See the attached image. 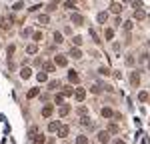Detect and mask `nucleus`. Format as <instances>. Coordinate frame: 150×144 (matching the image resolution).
<instances>
[{
    "instance_id": "1",
    "label": "nucleus",
    "mask_w": 150,
    "mask_h": 144,
    "mask_svg": "<svg viewBox=\"0 0 150 144\" xmlns=\"http://www.w3.org/2000/svg\"><path fill=\"white\" fill-rule=\"evenodd\" d=\"M84 98H86V90H84V88H76V90H74V100H76V102H82Z\"/></svg>"
},
{
    "instance_id": "2",
    "label": "nucleus",
    "mask_w": 150,
    "mask_h": 144,
    "mask_svg": "<svg viewBox=\"0 0 150 144\" xmlns=\"http://www.w3.org/2000/svg\"><path fill=\"white\" fill-rule=\"evenodd\" d=\"M54 64H56V66H66V64H68V58H66L64 54H58V56H54Z\"/></svg>"
},
{
    "instance_id": "3",
    "label": "nucleus",
    "mask_w": 150,
    "mask_h": 144,
    "mask_svg": "<svg viewBox=\"0 0 150 144\" xmlns=\"http://www.w3.org/2000/svg\"><path fill=\"white\" fill-rule=\"evenodd\" d=\"M108 140H110V132H108V130H100V132H98V142L106 144Z\"/></svg>"
},
{
    "instance_id": "4",
    "label": "nucleus",
    "mask_w": 150,
    "mask_h": 144,
    "mask_svg": "<svg viewBox=\"0 0 150 144\" xmlns=\"http://www.w3.org/2000/svg\"><path fill=\"white\" fill-rule=\"evenodd\" d=\"M10 26H12V18H8V16L0 18V28H2V30H8Z\"/></svg>"
},
{
    "instance_id": "5",
    "label": "nucleus",
    "mask_w": 150,
    "mask_h": 144,
    "mask_svg": "<svg viewBox=\"0 0 150 144\" xmlns=\"http://www.w3.org/2000/svg\"><path fill=\"white\" fill-rule=\"evenodd\" d=\"M130 84H132V86H138V84H140V74H138V70L130 72Z\"/></svg>"
},
{
    "instance_id": "6",
    "label": "nucleus",
    "mask_w": 150,
    "mask_h": 144,
    "mask_svg": "<svg viewBox=\"0 0 150 144\" xmlns=\"http://www.w3.org/2000/svg\"><path fill=\"white\" fill-rule=\"evenodd\" d=\"M144 18H146L144 8H136V10H134V20H144Z\"/></svg>"
},
{
    "instance_id": "7",
    "label": "nucleus",
    "mask_w": 150,
    "mask_h": 144,
    "mask_svg": "<svg viewBox=\"0 0 150 144\" xmlns=\"http://www.w3.org/2000/svg\"><path fill=\"white\" fill-rule=\"evenodd\" d=\"M52 112H54V106H52V104H46V106L42 108V116H44V118H48Z\"/></svg>"
},
{
    "instance_id": "8",
    "label": "nucleus",
    "mask_w": 150,
    "mask_h": 144,
    "mask_svg": "<svg viewBox=\"0 0 150 144\" xmlns=\"http://www.w3.org/2000/svg\"><path fill=\"white\" fill-rule=\"evenodd\" d=\"M70 56H72L74 60L82 58V50H80V48H74V46H72V50H70Z\"/></svg>"
},
{
    "instance_id": "9",
    "label": "nucleus",
    "mask_w": 150,
    "mask_h": 144,
    "mask_svg": "<svg viewBox=\"0 0 150 144\" xmlns=\"http://www.w3.org/2000/svg\"><path fill=\"white\" fill-rule=\"evenodd\" d=\"M68 132H70L68 126H60V128H58V138H66V136H68Z\"/></svg>"
},
{
    "instance_id": "10",
    "label": "nucleus",
    "mask_w": 150,
    "mask_h": 144,
    "mask_svg": "<svg viewBox=\"0 0 150 144\" xmlns=\"http://www.w3.org/2000/svg\"><path fill=\"white\" fill-rule=\"evenodd\" d=\"M70 112V104H60V108H58V114L60 116H66Z\"/></svg>"
},
{
    "instance_id": "11",
    "label": "nucleus",
    "mask_w": 150,
    "mask_h": 144,
    "mask_svg": "<svg viewBox=\"0 0 150 144\" xmlns=\"http://www.w3.org/2000/svg\"><path fill=\"white\" fill-rule=\"evenodd\" d=\"M102 88H104V84H102V82H94L90 90H92L94 94H100V92H102Z\"/></svg>"
},
{
    "instance_id": "12",
    "label": "nucleus",
    "mask_w": 150,
    "mask_h": 144,
    "mask_svg": "<svg viewBox=\"0 0 150 144\" xmlns=\"http://www.w3.org/2000/svg\"><path fill=\"white\" fill-rule=\"evenodd\" d=\"M68 80L76 84V82H80V76H78V74H76L74 70H70V72H68Z\"/></svg>"
},
{
    "instance_id": "13",
    "label": "nucleus",
    "mask_w": 150,
    "mask_h": 144,
    "mask_svg": "<svg viewBox=\"0 0 150 144\" xmlns=\"http://www.w3.org/2000/svg\"><path fill=\"white\" fill-rule=\"evenodd\" d=\"M84 22V18H82V14H72V24H76V26H80Z\"/></svg>"
},
{
    "instance_id": "14",
    "label": "nucleus",
    "mask_w": 150,
    "mask_h": 144,
    "mask_svg": "<svg viewBox=\"0 0 150 144\" xmlns=\"http://www.w3.org/2000/svg\"><path fill=\"white\" fill-rule=\"evenodd\" d=\"M110 10L114 12V14H120V12H122V4H118V2H112V4H110Z\"/></svg>"
},
{
    "instance_id": "15",
    "label": "nucleus",
    "mask_w": 150,
    "mask_h": 144,
    "mask_svg": "<svg viewBox=\"0 0 150 144\" xmlns=\"http://www.w3.org/2000/svg\"><path fill=\"white\" fill-rule=\"evenodd\" d=\"M20 76H22L24 80H26V78H30V76H32V70H30L28 66H24L22 70H20Z\"/></svg>"
},
{
    "instance_id": "16",
    "label": "nucleus",
    "mask_w": 150,
    "mask_h": 144,
    "mask_svg": "<svg viewBox=\"0 0 150 144\" xmlns=\"http://www.w3.org/2000/svg\"><path fill=\"white\" fill-rule=\"evenodd\" d=\"M102 116H104V118H112V116H114V112H112V108L104 106V108H102Z\"/></svg>"
},
{
    "instance_id": "17",
    "label": "nucleus",
    "mask_w": 150,
    "mask_h": 144,
    "mask_svg": "<svg viewBox=\"0 0 150 144\" xmlns=\"http://www.w3.org/2000/svg\"><path fill=\"white\" fill-rule=\"evenodd\" d=\"M80 124L84 126V128H92V122H90V118H88V116H82V118H80Z\"/></svg>"
},
{
    "instance_id": "18",
    "label": "nucleus",
    "mask_w": 150,
    "mask_h": 144,
    "mask_svg": "<svg viewBox=\"0 0 150 144\" xmlns=\"http://www.w3.org/2000/svg\"><path fill=\"white\" fill-rule=\"evenodd\" d=\"M58 128H60V124H58L56 120H52V122H50V124H48V130H50V132H56Z\"/></svg>"
},
{
    "instance_id": "19",
    "label": "nucleus",
    "mask_w": 150,
    "mask_h": 144,
    "mask_svg": "<svg viewBox=\"0 0 150 144\" xmlns=\"http://www.w3.org/2000/svg\"><path fill=\"white\" fill-rule=\"evenodd\" d=\"M38 22L42 24V26H44V24H48V22H50V18H48V14H40V16H38Z\"/></svg>"
},
{
    "instance_id": "20",
    "label": "nucleus",
    "mask_w": 150,
    "mask_h": 144,
    "mask_svg": "<svg viewBox=\"0 0 150 144\" xmlns=\"http://www.w3.org/2000/svg\"><path fill=\"white\" fill-rule=\"evenodd\" d=\"M74 94V90H72V86H64V90H62V96L66 98V96H72Z\"/></svg>"
},
{
    "instance_id": "21",
    "label": "nucleus",
    "mask_w": 150,
    "mask_h": 144,
    "mask_svg": "<svg viewBox=\"0 0 150 144\" xmlns=\"http://www.w3.org/2000/svg\"><path fill=\"white\" fill-rule=\"evenodd\" d=\"M26 52H28V54H36V52H38V46H36V44H28V46H26Z\"/></svg>"
},
{
    "instance_id": "22",
    "label": "nucleus",
    "mask_w": 150,
    "mask_h": 144,
    "mask_svg": "<svg viewBox=\"0 0 150 144\" xmlns=\"http://www.w3.org/2000/svg\"><path fill=\"white\" fill-rule=\"evenodd\" d=\"M38 92H40V88H30V90H28V98H36V96H38Z\"/></svg>"
},
{
    "instance_id": "23",
    "label": "nucleus",
    "mask_w": 150,
    "mask_h": 144,
    "mask_svg": "<svg viewBox=\"0 0 150 144\" xmlns=\"http://www.w3.org/2000/svg\"><path fill=\"white\" fill-rule=\"evenodd\" d=\"M112 36H114V30H112V28H106V30H104V38H106V40H112Z\"/></svg>"
},
{
    "instance_id": "24",
    "label": "nucleus",
    "mask_w": 150,
    "mask_h": 144,
    "mask_svg": "<svg viewBox=\"0 0 150 144\" xmlns=\"http://www.w3.org/2000/svg\"><path fill=\"white\" fill-rule=\"evenodd\" d=\"M106 20H108V12H100V14H98V22L104 24Z\"/></svg>"
},
{
    "instance_id": "25",
    "label": "nucleus",
    "mask_w": 150,
    "mask_h": 144,
    "mask_svg": "<svg viewBox=\"0 0 150 144\" xmlns=\"http://www.w3.org/2000/svg\"><path fill=\"white\" fill-rule=\"evenodd\" d=\"M36 78H38V80H40V82H46V80H48L46 72H38V74H36Z\"/></svg>"
},
{
    "instance_id": "26",
    "label": "nucleus",
    "mask_w": 150,
    "mask_h": 144,
    "mask_svg": "<svg viewBox=\"0 0 150 144\" xmlns=\"http://www.w3.org/2000/svg\"><path fill=\"white\" fill-rule=\"evenodd\" d=\"M58 86H60V82H58V80H50V82H48V88H50V90H56Z\"/></svg>"
},
{
    "instance_id": "27",
    "label": "nucleus",
    "mask_w": 150,
    "mask_h": 144,
    "mask_svg": "<svg viewBox=\"0 0 150 144\" xmlns=\"http://www.w3.org/2000/svg\"><path fill=\"white\" fill-rule=\"evenodd\" d=\"M106 130L110 132V134H116V132L120 130V128H118V126H116V124H108V128H106Z\"/></svg>"
},
{
    "instance_id": "28",
    "label": "nucleus",
    "mask_w": 150,
    "mask_h": 144,
    "mask_svg": "<svg viewBox=\"0 0 150 144\" xmlns=\"http://www.w3.org/2000/svg\"><path fill=\"white\" fill-rule=\"evenodd\" d=\"M132 26H134V22H132V20H126V22H124V30L130 32V30H132Z\"/></svg>"
},
{
    "instance_id": "29",
    "label": "nucleus",
    "mask_w": 150,
    "mask_h": 144,
    "mask_svg": "<svg viewBox=\"0 0 150 144\" xmlns=\"http://www.w3.org/2000/svg\"><path fill=\"white\" fill-rule=\"evenodd\" d=\"M64 6L66 8H74L76 6V0H64Z\"/></svg>"
},
{
    "instance_id": "30",
    "label": "nucleus",
    "mask_w": 150,
    "mask_h": 144,
    "mask_svg": "<svg viewBox=\"0 0 150 144\" xmlns=\"http://www.w3.org/2000/svg\"><path fill=\"white\" fill-rule=\"evenodd\" d=\"M72 44H76V48H78L82 44V36H74V38H72Z\"/></svg>"
},
{
    "instance_id": "31",
    "label": "nucleus",
    "mask_w": 150,
    "mask_h": 144,
    "mask_svg": "<svg viewBox=\"0 0 150 144\" xmlns=\"http://www.w3.org/2000/svg\"><path fill=\"white\" fill-rule=\"evenodd\" d=\"M138 100H140V102H146V100H148V92H140Z\"/></svg>"
},
{
    "instance_id": "32",
    "label": "nucleus",
    "mask_w": 150,
    "mask_h": 144,
    "mask_svg": "<svg viewBox=\"0 0 150 144\" xmlns=\"http://www.w3.org/2000/svg\"><path fill=\"white\" fill-rule=\"evenodd\" d=\"M90 36H92L94 42H100V36H98V32H96V30H90Z\"/></svg>"
},
{
    "instance_id": "33",
    "label": "nucleus",
    "mask_w": 150,
    "mask_h": 144,
    "mask_svg": "<svg viewBox=\"0 0 150 144\" xmlns=\"http://www.w3.org/2000/svg\"><path fill=\"white\" fill-rule=\"evenodd\" d=\"M46 140H44V136L40 134V136H34V144H44Z\"/></svg>"
},
{
    "instance_id": "34",
    "label": "nucleus",
    "mask_w": 150,
    "mask_h": 144,
    "mask_svg": "<svg viewBox=\"0 0 150 144\" xmlns=\"http://www.w3.org/2000/svg\"><path fill=\"white\" fill-rule=\"evenodd\" d=\"M54 42H56V44L64 42V40H62V34H60V32H54Z\"/></svg>"
},
{
    "instance_id": "35",
    "label": "nucleus",
    "mask_w": 150,
    "mask_h": 144,
    "mask_svg": "<svg viewBox=\"0 0 150 144\" xmlns=\"http://www.w3.org/2000/svg\"><path fill=\"white\" fill-rule=\"evenodd\" d=\"M76 144H88V138L86 136H78L76 138Z\"/></svg>"
},
{
    "instance_id": "36",
    "label": "nucleus",
    "mask_w": 150,
    "mask_h": 144,
    "mask_svg": "<svg viewBox=\"0 0 150 144\" xmlns=\"http://www.w3.org/2000/svg\"><path fill=\"white\" fill-rule=\"evenodd\" d=\"M98 72H100L102 76H108V74H110V70H108L106 66H100V68H98Z\"/></svg>"
},
{
    "instance_id": "37",
    "label": "nucleus",
    "mask_w": 150,
    "mask_h": 144,
    "mask_svg": "<svg viewBox=\"0 0 150 144\" xmlns=\"http://www.w3.org/2000/svg\"><path fill=\"white\" fill-rule=\"evenodd\" d=\"M54 102H56V104H62V102H64V96H62V94H56V96H54Z\"/></svg>"
},
{
    "instance_id": "38",
    "label": "nucleus",
    "mask_w": 150,
    "mask_h": 144,
    "mask_svg": "<svg viewBox=\"0 0 150 144\" xmlns=\"http://www.w3.org/2000/svg\"><path fill=\"white\" fill-rule=\"evenodd\" d=\"M44 70H46V72H54V64L46 62V64H44Z\"/></svg>"
},
{
    "instance_id": "39",
    "label": "nucleus",
    "mask_w": 150,
    "mask_h": 144,
    "mask_svg": "<svg viewBox=\"0 0 150 144\" xmlns=\"http://www.w3.org/2000/svg\"><path fill=\"white\" fill-rule=\"evenodd\" d=\"M86 112H88V108H86V106H80V108H78V114H80V116H86Z\"/></svg>"
},
{
    "instance_id": "40",
    "label": "nucleus",
    "mask_w": 150,
    "mask_h": 144,
    "mask_svg": "<svg viewBox=\"0 0 150 144\" xmlns=\"http://www.w3.org/2000/svg\"><path fill=\"white\" fill-rule=\"evenodd\" d=\"M12 10H22V2H14V6H12Z\"/></svg>"
},
{
    "instance_id": "41",
    "label": "nucleus",
    "mask_w": 150,
    "mask_h": 144,
    "mask_svg": "<svg viewBox=\"0 0 150 144\" xmlns=\"http://www.w3.org/2000/svg\"><path fill=\"white\" fill-rule=\"evenodd\" d=\"M34 40L36 42H42V34L40 32H34Z\"/></svg>"
},
{
    "instance_id": "42",
    "label": "nucleus",
    "mask_w": 150,
    "mask_h": 144,
    "mask_svg": "<svg viewBox=\"0 0 150 144\" xmlns=\"http://www.w3.org/2000/svg\"><path fill=\"white\" fill-rule=\"evenodd\" d=\"M30 34H32V32H30V28H24V30H22V36H24V38H26V36H30Z\"/></svg>"
},
{
    "instance_id": "43",
    "label": "nucleus",
    "mask_w": 150,
    "mask_h": 144,
    "mask_svg": "<svg viewBox=\"0 0 150 144\" xmlns=\"http://www.w3.org/2000/svg\"><path fill=\"white\" fill-rule=\"evenodd\" d=\"M126 64H128V66H132V64H134V56H128V58H126Z\"/></svg>"
},
{
    "instance_id": "44",
    "label": "nucleus",
    "mask_w": 150,
    "mask_h": 144,
    "mask_svg": "<svg viewBox=\"0 0 150 144\" xmlns=\"http://www.w3.org/2000/svg\"><path fill=\"white\" fill-rule=\"evenodd\" d=\"M132 4H134V8H142V2H140V0H136V2H132Z\"/></svg>"
},
{
    "instance_id": "45",
    "label": "nucleus",
    "mask_w": 150,
    "mask_h": 144,
    "mask_svg": "<svg viewBox=\"0 0 150 144\" xmlns=\"http://www.w3.org/2000/svg\"><path fill=\"white\" fill-rule=\"evenodd\" d=\"M60 2H62V0H52V2H50V4H52V6H58V4H60Z\"/></svg>"
},
{
    "instance_id": "46",
    "label": "nucleus",
    "mask_w": 150,
    "mask_h": 144,
    "mask_svg": "<svg viewBox=\"0 0 150 144\" xmlns=\"http://www.w3.org/2000/svg\"><path fill=\"white\" fill-rule=\"evenodd\" d=\"M116 144H126V142H124L122 138H116Z\"/></svg>"
},
{
    "instance_id": "47",
    "label": "nucleus",
    "mask_w": 150,
    "mask_h": 144,
    "mask_svg": "<svg viewBox=\"0 0 150 144\" xmlns=\"http://www.w3.org/2000/svg\"><path fill=\"white\" fill-rule=\"evenodd\" d=\"M124 2H134V0H124Z\"/></svg>"
},
{
    "instance_id": "48",
    "label": "nucleus",
    "mask_w": 150,
    "mask_h": 144,
    "mask_svg": "<svg viewBox=\"0 0 150 144\" xmlns=\"http://www.w3.org/2000/svg\"><path fill=\"white\" fill-rule=\"evenodd\" d=\"M148 70H150V62H148Z\"/></svg>"
}]
</instances>
